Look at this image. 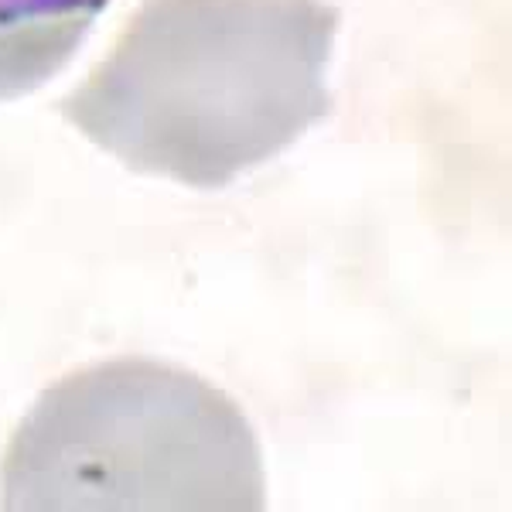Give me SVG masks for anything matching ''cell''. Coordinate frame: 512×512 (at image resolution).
I'll return each instance as SVG.
<instances>
[{"instance_id":"cell-1","label":"cell","mask_w":512,"mask_h":512,"mask_svg":"<svg viewBox=\"0 0 512 512\" xmlns=\"http://www.w3.org/2000/svg\"><path fill=\"white\" fill-rule=\"evenodd\" d=\"M328 0H144L59 113L137 175L226 188L328 117Z\"/></svg>"},{"instance_id":"cell-2","label":"cell","mask_w":512,"mask_h":512,"mask_svg":"<svg viewBox=\"0 0 512 512\" xmlns=\"http://www.w3.org/2000/svg\"><path fill=\"white\" fill-rule=\"evenodd\" d=\"M11 512H260L263 454L236 400L154 359L76 369L38 396L0 461Z\"/></svg>"},{"instance_id":"cell-3","label":"cell","mask_w":512,"mask_h":512,"mask_svg":"<svg viewBox=\"0 0 512 512\" xmlns=\"http://www.w3.org/2000/svg\"><path fill=\"white\" fill-rule=\"evenodd\" d=\"M110 0H0V103L59 76Z\"/></svg>"}]
</instances>
